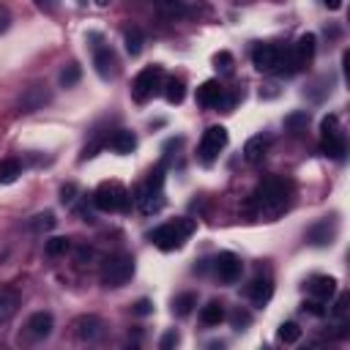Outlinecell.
Returning <instances> with one entry per match:
<instances>
[{
  "label": "cell",
  "instance_id": "f35d334b",
  "mask_svg": "<svg viewBox=\"0 0 350 350\" xmlns=\"http://www.w3.org/2000/svg\"><path fill=\"white\" fill-rule=\"evenodd\" d=\"M8 25H11V14H8V8H5V5H0V33H5V30H8Z\"/></svg>",
  "mask_w": 350,
  "mask_h": 350
},
{
  "label": "cell",
  "instance_id": "d590c367",
  "mask_svg": "<svg viewBox=\"0 0 350 350\" xmlns=\"http://www.w3.org/2000/svg\"><path fill=\"white\" fill-rule=\"evenodd\" d=\"M175 345H178V334H175V331H167V334L161 336V345H159V347H161V350H170V347H175Z\"/></svg>",
  "mask_w": 350,
  "mask_h": 350
},
{
  "label": "cell",
  "instance_id": "8d00e7d4",
  "mask_svg": "<svg viewBox=\"0 0 350 350\" xmlns=\"http://www.w3.org/2000/svg\"><path fill=\"white\" fill-rule=\"evenodd\" d=\"M150 312H153V304L148 298H142V301L134 304V314H150Z\"/></svg>",
  "mask_w": 350,
  "mask_h": 350
},
{
  "label": "cell",
  "instance_id": "9a60e30c",
  "mask_svg": "<svg viewBox=\"0 0 350 350\" xmlns=\"http://www.w3.org/2000/svg\"><path fill=\"white\" fill-rule=\"evenodd\" d=\"M52 328H55V320H52L49 312H36V314H30V320H27V334H30L33 339H46V336L52 334Z\"/></svg>",
  "mask_w": 350,
  "mask_h": 350
},
{
  "label": "cell",
  "instance_id": "d6a6232c",
  "mask_svg": "<svg viewBox=\"0 0 350 350\" xmlns=\"http://www.w3.org/2000/svg\"><path fill=\"white\" fill-rule=\"evenodd\" d=\"M306 123H309V112H293V115L284 118V126H287L290 131H298V129L306 126Z\"/></svg>",
  "mask_w": 350,
  "mask_h": 350
},
{
  "label": "cell",
  "instance_id": "277c9868",
  "mask_svg": "<svg viewBox=\"0 0 350 350\" xmlns=\"http://www.w3.org/2000/svg\"><path fill=\"white\" fill-rule=\"evenodd\" d=\"M164 85V71H161V66H145L137 77H134V82H131V96H134V101H148L150 96H156V90Z\"/></svg>",
  "mask_w": 350,
  "mask_h": 350
},
{
  "label": "cell",
  "instance_id": "ab89813d",
  "mask_svg": "<svg viewBox=\"0 0 350 350\" xmlns=\"http://www.w3.org/2000/svg\"><path fill=\"white\" fill-rule=\"evenodd\" d=\"M36 5H38L41 11H55V8H57V0H36Z\"/></svg>",
  "mask_w": 350,
  "mask_h": 350
},
{
  "label": "cell",
  "instance_id": "8fae6325",
  "mask_svg": "<svg viewBox=\"0 0 350 350\" xmlns=\"http://www.w3.org/2000/svg\"><path fill=\"white\" fill-rule=\"evenodd\" d=\"M74 328H77V336H79L82 342H96V339L104 334V323H101V317H96V314H82V317L74 323Z\"/></svg>",
  "mask_w": 350,
  "mask_h": 350
},
{
  "label": "cell",
  "instance_id": "6da1fadb",
  "mask_svg": "<svg viewBox=\"0 0 350 350\" xmlns=\"http://www.w3.org/2000/svg\"><path fill=\"white\" fill-rule=\"evenodd\" d=\"M194 232V221L191 219H175L170 224H161L150 232V241L161 249V252H172V249H180V243Z\"/></svg>",
  "mask_w": 350,
  "mask_h": 350
},
{
  "label": "cell",
  "instance_id": "7c38bea8",
  "mask_svg": "<svg viewBox=\"0 0 350 350\" xmlns=\"http://www.w3.org/2000/svg\"><path fill=\"white\" fill-rule=\"evenodd\" d=\"M46 101H49V90H46V85H33V88H27V90L22 93V98H19V109H22V112H36V109H41Z\"/></svg>",
  "mask_w": 350,
  "mask_h": 350
},
{
  "label": "cell",
  "instance_id": "74e56055",
  "mask_svg": "<svg viewBox=\"0 0 350 350\" xmlns=\"http://www.w3.org/2000/svg\"><path fill=\"white\" fill-rule=\"evenodd\" d=\"M304 309H306V312H312V314H317V317H320V314H325V309H323V304H320V301H306V304H304Z\"/></svg>",
  "mask_w": 350,
  "mask_h": 350
},
{
  "label": "cell",
  "instance_id": "603a6c76",
  "mask_svg": "<svg viewBox=\"0 0 350 350\" xmlns=\"http://www.w3.org/2000/svg\"><path fill=\"white\" fill-rule=\"evenodd\" d=\"M19 175H22V161H19V159H14V156L0 159V183H3V186L14 183Z\"/></svg>",
  "mask_w": 350,
  "mask_h": 350
},
{
  "label": "cell",
  "instance_id": "e0dca14e",
  "mask_svg": "<svg viewBox=\"0 0 350 350\" xmlns=\"http://www.w3.org/2000/svg\"><path fill=\"white\" fill-rule=\"evenodd\" d=\"M271 295H273V282L268 276H257L249 284V298H252L254 306H265L271 301Z\"/></svg>",
  "mask_w": 350,
  "mask_h": 350
},
{
  "label": "cell",
  "instance_id": "5bb4252c",
  "mask_svg": "<svg viewBox=\"0 0 350 350\" xmlns=\"http://www.w3.org/2000/svg\"><path fill=\"white\" fill-rule=\"evenodd\" d=\"M334 235H336V221L334 219H323L314 227H309V232H306L309 243H314V246H328L334 241Z\"/></svg>",
  "mask_w": 350,
  "mask_h": 350
},
{
  "label": "cell",
  "instance_id": "4fadbf2b",
  "mask_svg": "<svg viewBox=\"0 0 350 350\" xmlns=\"http://www.w3.org/2000/svg\"><path fill=\"white\" fill-rule=\"evenodd\" d=\"M314 46H317V38H314L312 33H306V36H301V38H298V44L290 49L295 68H304V66L314 57Z\"/></svg>",
  "mask_w": 350,
  "mask_h": 350
},
{
  "label": "cell",
  "instance_id": "cb8c5ba5",
  "mask_svg": "<svg viewBox=\"0 0 350 350\" xmlns=\"http://www.w3.org/2000/svg\"><path fill=\"white\" fill-rule=\"evenodd\" d=\"M200 320H202L205 325H219V323L224 320V309H221V304H219V301L205 304L202 312H200Z\"/></svg>",
  "mask_w": 350,
  "mask_h": 350
},
{
  "label": "cell",
  "instance_id": "7a4b0ae2",
  "mask_svg": "<svg viewBox=\"0 0 350 350\" xmlns=\"http://www.w3.org/2000/svg\"><path fill=\"white\" fill-rule=\"evenodd\" d=\"M93 205L98 211H107V213H112V211H129V191L118 180H104L93 191Z\"/></svg>",
  "mask_w": 350,
  "mask_h": 350
},
{
  "label": "cell",
  "instance_id": "b9f144b4",
  "mask_svg": "<svg viewBox=\"0 0 350 350\" xmlns=\"http://www.w3.org/2000/svg\"><path fill=\"white\" fill-rule=\"evenodd\" d=\"M96 3H98V5H109L112 0H96Z\"/></svg>",
  "mask_w": 350,
  "mask_h": 350
},
{
  "label": "cell",
  "instance_id": "484cf974",
  "mask_svg": "<svg viewBox=\"0 0 350 350\" xmlns=\"http://www.w3.org/2000/svg\"><path fill=\"white\" fill-rule=\"evenodd\" d=\"M55 224H57L55 213H52V211H46V213H38V216H33V219L27 221V230H33V232H46V230H52Z\"/></svg>",
  "mask_w": 350,
  "mask_h": 350
},
{
  "label": "cell",
  "instance_id": "60d3db41",
  "mask_svg": "<svg viewBox=\"0 0 350 350\" xmlns=\"http://www.w3.org/2000/svg\"><path fill=\"white\" fill-rule=\"evenodd\" d=\"M323 3H325V8H331V11L342 8V0H323Z\"/></svg>",
  "mask_w": 350,
  "mask_h": 350
},
{
  "label": "cell",
  "instance_id": "d4e9b609",
  "mask_svg": "<svg viewBox=\"0 0 350 350\" xmlns=\"http://www.w3.org/2000/svg\"><path fill=\"white\" fill-rule=\"evenodd\" d=\"M164 96H167V101L170 104H180L183 101V96H186V85L180 82V79H167L164 82Z\"/></svg>",
  "mask_w": 350,
  "mask_h": 350
},
{
  "label": "cell",
  "instance_id": "83f0119b",
  "mask_svg": "<svg viewBox=\"0 0 350 350\" xmlns=\"http://www.w3.org/2000/svg\"><path fill=\"white\" fill-rule=\"evenodd\" d=\"M276 336H279V342H284V345H293V342H298V339H301V328H298V323L287 320V323H282V325H279Z\"/></svg>",
  "mask_w": 350,
  "mask_h": 350
},
{
  "label": "cell",
  "instance_id": "3957f363",
  "mask_svg": "<svg viewBox=\"0 0 350 350\" xmlns=\"http://www.w3.org/2000/svg\"><path fill=\"white\" fill-rule=\"evenodd\" d=\"M161 186H164V170L156 167L150 172V178H148V183L137 194V205H139L142 213H159L164 208V191H161Z\"/></svg>",
  "mask_w": 350,
  "mask_h": 350
},
{
  "label": "cell",
  "instance_id": "44dd1931",
  "mask_svg": "<svg viewBox=\"0 0 350 350\" xmlns=\"http://www.w3.org/2000/svg\"><path fill=\"white\" fill-rule=\"evenodd\" d=\"M107 145H109L115 153H131V150L137 148V137H134L131 131H115V134L107 139Z\"/></svg>",
  "mask_w": 350,
  "mask_h": 350
},
{
  "label": "cell",
  "instance_id": "52a82bcc",
  "mask_svg": "<svg viewBox=\"0 0 350 350\" xmlns=\"http://www.w3.org/2000/svg\"><path fill=\"white\" fill-rule=\"evenodd\" d=\"M227 129L224 126H208L202 131V139H200V148H197V156L202 164H213V159L219 156V150L227 145Z\"/></svg>",
  "mask_w": 350,
  "mask_h": 350
},
{
  "label": "cell",
  "instance_id": "ffe728a7",
  "mask_svg": "<svg viewBox=\"0 0 350 350\" xmlns=\"http://www.w3.org/2000/svg\"><path fill=\"white\" fill-rule=\"evenodd\" d=\"M19 309V295L8 287H0V323H8Z\"/></svg>",
  "mask_w": 350,
  "mask_h": 350
},
{
  "label": "cell",
  "instance_id": "d6986e66",
  "mask_svg": "<svg viewBox=\"0 0 350 350\" xmlns=\"http://www.w3.org/2000/svg\"><path fill=\"white\" fill-rule=\"evenodd\" d=\"M309 293L317 298V301H328L334 293H336V279L334 276H314L309 282Z\"/></svg>",
  "mask_w": 350,
  "mask_h": 350
},
{
  "label": "cell",
  "instance_id": "30bf717a",
  "mask_svg": "<svg viewBox=\"0 0 350 350\" xmlns=\"http://www.w3.org/2000/svg\"><path fill=\"white\" fill-rule=\"evenodd\" d=\"M279 46L273 44H257L252 49V63L257 71H276V63H279Z\"/></svg>",
  "mask_w": 350,
  "mask_h": 350
},
{
  "label": "cell",
  "instance_id": "8992f818",
  "mask_svg": "<svg viewBox=\"0 0 350 350\" xmlns=\"http://www.w3.org/2000/svg\"><path fill=\"white\" fill-rule=\"evenodd\" d=\"M284 200H287V186H284V180H279V178L262 180V183L257 186V191H254V202H257L262 211H279V208L284 205Z\"/></svg>",
  "mask_w": 350,
  "mask_h": 350
},
{
  "label": "cell",
  "instance_id": "9c48e42d",
  "mask_svg": "<svg viewBox=\"0 0 350 350\" xmlns=\"http://www.w3.org/2000/svg\"><path fill=\"white\" fill-rule=\"evenodd\" d=\"M213 268H216V273H219V279H221L224 284H232V282H238V279H241V271H243L241 260H238L232 252H224V254H219V257H216V262H213Z\"/></svg>",
  "mask_w": 350,
  "mask_h": 350
},
{
  "label": "cell",
  "instance_id": "f546056e",
  "mask_svg": "<svg viewBox=\"0 0 350 350\" xmlns=\"http://www.w3.org/2000/svg\"><path fill=\"white\" fill-rule=\"evenodd\" d=\"M194 304H197V295H194V293H180V295L172 301V309H175V314H180V317H183V314H189V312H191V306H194Z\"/></svg>",
  "mask_w": 350,
  "mask_h": 350
},
{
  "label": "cell",
  "instance_id": "7402d4cb",
  "mask_svg": "<svg viewBox=\"0 0 350 350\" xmlns=\"http://www.w3.org/2000/svg\"><path fill=\"white\" fill-rule=\"evenodd\" d=\"M219 93H221V85H219L216 79H208V82H202V85L197 88V104H202V107H213L216 98H219Z\"/></svg>",
  "mask_w": 350,
  "mask_h": 350
},
{
  "label": "cell",
  "instance_id": "5b68a950",
  "mask_svg": "<svg viewBox=\"0 0 350 350\" xmlns=\"http://www.w3.org/2000/svg\"><path fill=\"white\" fill-rule=\"evenodd\" d=\"M134 273V260L129 254H115L101 268V282L107 287H123Z\"/></svg>",
  "mask_w": 350,
  "mask_h": 350
},
{
  "label": "cell",
  "instance_id": "4316f807",
  "mask_svg": "<svg viewBox=\"0 0 350 350\" xmlns=\"http://www.w3.org/2000/svg\"><path fill=\"white\" fill-rule=\"evenodd\" d=\"M123 41H126V52H129L131 57H137V55L142 52V44H145V38H142V33H139L137 27H131V30H126V36H123Z\"/></svg>",
  "mask_w": 350,
  "mask_h": 350
},
{
  "label": "cell",
  "instance_id": "1f68e13d",
  "mask_svg": "<svg viewBox=\"0 0 350 350\" xmlns=\"http://www.w3.org/2000/svg\"><path fill=\"white\" fill-rule=\"evenodd\" d=\"M68 249H71V241H68V238H49V241H46V254H52V257L66 254Z\"/></svg>",
  "mask_w": 350,
  "mask_h": 350
},
{
  "label": "cell",
  "instance_id": "ba28073f",
  "mask_svg": "<svg viewBox=\"0 0 350 350\" xmlns=\"http://www.w3.org/2000/svg\"><path fill=\"white\" fill-rule=\"evenodd\" d=\"M323 153L325 156H331V159H342L345 156V134L339 131V120H336V115H328V118H323Z\"/></svg>",
  "mask_w": 350,
  "mask_h": 350
},
{
  "label": "cell",
  "instance_id": "2e32d148",
  "mask_svg": "<svg viewBox=\"0 0 350 350\" xmlns=\"http://www.w3.org/2000/svg\"><path fill=\"white\" fill-rule=\"evenodd\" d=\"M93 66H96V71H98V77L101 79H109V77H115V55H112V49L109 46H96V52H93Z\"/></svg>",
  "mask_w": 350,
  "mask_h": 350
},
{
  "label": "cell",
  "instance_id": "e575fe53",
  "mask_svg": "<svg viewBox=\"0 0 350 350\" xmlns=\"http://www.w3.org/2000/svg\"><path fill=\"white\" fill-rule=\"evenodd\" d=\"M213 60H216V66H219V68H224V71H230V68H232V55H230V52H219Z\"/></svg>",
  "mask_w": 350,
  "mask_h": 350
},
{
  "label": "cell",
  "instance_id": "836d02e7",
  "mask_svg": "<svg viewBox=\"0 0 350 350\" xmlns=\"http://www.w3.org/2000/svg\"><path fill=\"white\" fill-rule=\"evenodd\" d=\"M74 200H77V186H74V183H66V186L60 189V202H63V205H71Z\"/></svg>",
  "mask_w": 350,
  "mask_h": 350
},
{
  "label": "cell",
  "instance_id": "f1b7e54d",
  "mask_svg": "<svg viewBox=\"0 0 350 350\" xmlns=\"http://www.w3.org/2000/svg\"><path fill=\"white\" fill-rule=\"evenodd\" d=\"M79 79H82V68H79L77 63L63 66V71H60V85H63V88H74Z\"/></svg>",
  "mask_w": 350,
  "mask_h": 350
},
{
  "label": "cell",
  "instance_id": "ac0fdd59",
  "mask_svg": "<svg viewBox=\"0 0 350 350\" xmlns=\"http://www.w3.org/2000/svg\"><path fill=\"white\" fill-rule=\"evenodd\" d=\"M268 145H271V139H268V137H262V134H257V137L246 139V145H243V159H246L249 164L262 161V156H265Z\"/></svg>",
  "mask_w": 350,
  "mask_h": 350
},
{
  "label": "cell",
  "instance_id": "4dcf8cb0",
  "mask_svg": "<svg viewBox=\"0 0 350 350\" xmlns=\"http://www.w3.org/2000/svg\"><path fill=\"white\" fill-rule=\"evenodd\" d=\"M156 8L161 14H167V16H175V14H180L186 8V0H156Z\"/></svg>",
  "mask_w": 350,
  "mask_h": 350
}]
</instances>
